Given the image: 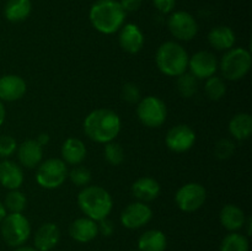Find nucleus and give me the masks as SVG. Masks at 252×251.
<instances>
[{
  "label": "nucleus",
  "mask_w": 252,
  "mask_h": 251,
  "mask_svg": "<svg viewBox=\"0 0 252 251\" xmlns=\"http://www.w3.org/2000/svg\"><path fill=\"white\" fill-rule=\"evenodd\" d=\"M84 132L96 143L113 142L121 132L120 116L110 108L91 111L84 120Z\"/></svg>",
  "instance_id": "f257e3e1"
},
{
  "label": "nucleus",
  "mask_w": 252,
  "mask_h": 251,
  "mask_svg": "<svg viewBox=\"0 0 252 251\" xmlns=\"http://www.w3.org/2000/svg\"><path fill=\"white\" fill-rule=\"evenodd\" d=\"M91 25L103 34H112L123 26L126 11L117 0H97L91 6Z\"/></svg>",
  "instance_id": "f03ea898"
},
{
  "label": "nucleus",
  "mask_w": 252,
  "mask_h": 251,
  "mask_svg": "<svg viewBox=\"0 0 252 251\" xmlns=\"http://www.w3.org/2000/svg\"><path fill=\"white\" fill-rule=\"evenodd\" d=\"M78 204L85 217L95 221L107 218L113 207L110 192L101 186H85L78 194Z\"/></svg>",
  "instance_id": "7ed1b4c3"
},
{
  "label": "nucleus",
  "mask_w": 252,
  "mask_h": 251,
  "mask_svg": "<svg viewBox=\"0 0 252 251\" xmlns=\"http://www.w3.org/2000/svg\"><path fill=\"white\" fill-rule=\"evenodd\" d=\"M189 58V53L181 44L167 41L160 44L158 48L155 62L162 74L167 76H179L187 71Z\"/></svg>",
  "instance_id": "20e7f679"
},
{
  "label": "nucleus",
  "mask_w": 252,
  "mask_h": 251,
  "mask_svg": "<svg viewBox=\"0 0 252 251\" xmlns=\"http://www.w3.org/2000/svg\"><path fill=\"white\" fill-rule=\"evenodd\" d=\"M252 63V57L249 49L238 47L230 48L221 57L220 71L223 76L228 80H240L245 78L246 74L250 71Z\"/></svg>",
  "instance_id": "39448f33"
},
{
  "label": "nucleus",
  "mask_w": 252,
  "mask_h": 251,
  "mask_svg": "<svg viewBox=\"0 0 252 251\" xmlns=\"http://www.w3.org/2000/svg\"><path fill=\"white\" fill-rule=\"evenodd\" d=\"M1 236L5 243L12 248L22 246L31 234V224L22 213L6 214L1 223Z\"/></svg>",
  "instance_id": "423d86ee"
},
{
  "label": "nucleus",
  "mask_w": 252,
  "mask_h": 251,
  "mask_svg": "<svg viewBox=\"0 0 252 251\" xmlns=\"http://www.w3.org/2000/svg\"><path fill=\"white\" fill-rule=\"evenodd\" d=\"M68 177V167L62 159L51 157L37 166L36 181L41 187L54 189L61 187Z\"/></svg>",
  "instance_id": "0eeeda50"
},
{
  "label": "nucleus",
  "mask_w": 252,
  "mask_h": 251,
  "mask_svg": "<svg viewBox=\"0 0 252 251\" xmlns=\"http://www.w3.org/2000/svg\"><path fill=\"white\" fill-rule=\"evenodd\" d=\"M137 116L140 122L147 127L158 128L166 121V105L157 96H145L138 102Z\"/></svg>",
  "instance_id": "6e6552de"
},
{
  "label": "nucleus",
  "mask_w": 252,
  "mask_h": 251,
  "mask_svg": "<svg viewBox=\"0 0 252 251\" xmlns=\"http://www.w3.org/2000/svg\"><path fill=\"white\" fill-rule=\"evenodd\" d=\"M207 199V191L201 184L189 182L177 189L175 202L185 213H192L201 208Z\"/></svg>",
  "instance_id": "1a4fd4ad"
},
{
  "label": "nucleus",
  "mask_w": 252,
  "mask_h": 251,
  "mask_svg": "<svg viewBox=\"0 0 252 251\" xmlns=\"http://www.w3.org/2000/svg\"><path fill=\"white\" fill-rule=\"evenodd\" d=\"M167 27L172 36L180 41H191L198 33L196 19L187 11H176L170 15Z\"/></svg>",
  "instance_id": "9d476101"
},
{
  "label": "nucleus",
  "mask_w": 252,
  "mask_h": 251,
  "mask_svg": "<svg viewBox=\"0 0 252 251\" xmlns=\"http://www.w3.org/2000/svg\"><path fill=\"white\" fill-rule=\"evenodd\" d=\"M196 142V133L189 126L177 125L170 128L165 137L167 148L174 153H185L191 149Z\"/></svg>",
  "instance_id": "9b49d317"
},
{
  "label": "nucleus",
  "mask_w": 252,
  "mask_h": 251,
  "mask_svg": "<svg viewBox=\"0 0 252 251\" xmlns=\"http://www.w3.org/2000/svg\"><path fill=\"white\" fill-rule=\"evenodd\" d=\"M153 218V211L147 203L134 202L126 207L121 213V223L127 229H139L147 225Z\"/></svg>",
  "instance_id": "f8f14e48"
},
{
  "label": "nucleus",
  "mask_w": 252,
  "mask_h": 251,
  "mask_svg": "<svg viewBox=\"0 0 252 251\" xmlns=\"http://www.w3.org/2000/svg\"><path fill=\"white\" fill-rule=\"evenodd\" d=\"M187 69L198 80H203V79H208L214 75L218 69V61L211 52L199 51L189 57Z\"/></svg>",
  "instance_id": "ddd939ff"
},
{
  "label": "nucleus",
  "mask_w": 252,
  "mask_h": 251,
  "mask_svg": "<svg viewBox=\"0 0 252 251\" xmlns=\"http://www.w3.org/2000/svg\"><path fill=\"white\" fill-rule=\"evenodd\" d=\"M26 81L19 75L7 74L0 78V100L12 102L24 97L26 94Z\"/></svg>",
  "instance_id": "4468645a"
},
{
  "label": "nucleus",
  "mask_w": 252,
  "mask_h": 251,
  "mask_svg": "<svg viewBox=\"0 0 252 251\" xmlns=\"http://www.w3.org/2000/svg\"><path fill=\"white\" fill-rule=\"evenodd\" d=\"M121 48L129 54H135L144 46V34L134 24H127L121 27L118 37Z\"/></svg>",
  "instance_id": "2eb2a0df"
},
{
  "label": "nucleus",
  "mask_w": 252,
  "mask_h": 251,
  "mask_svg": "<svg viewBox=\"0 0 252 251\" xmlns=\"http://www.w3.org/2000/svg\"><path fill=\"white\" fill-rule=\"evenodd\" d=\"M17 157L22 166L27 169L37 167L42 162L43 147L37 143L36 139H29L17 145Z\"/></svg>",
  "instance_id": "dca6fc26"
},
{
  "label": "nucleus",
  "mask_w": 252,
  "mask_h": 251,
  "mask_svg": "<svg viewBox=\"0 0 252 251\" xmlns=\"http://www.w3.org/2000/svg\"><path fill=\"white\" fill-rule=\"evenodd\" d=\"M69 235L78 243H90L98 235L97 221L88 217L75 219L69 226Z\"/></svg>",
  "instance_id": "f3484780"
},
{
  "label": "nucleus",
  "mask_w": 252,
  "mask_h": 251,
  "mask_svg": "<svg viewBox=\"0 0 252 251\" xmlns=\"http://www.w3.org/2000/svg\"><path fill=\"white\" fill-rule=\"evenodd\" d=\"M61 231L54 223H44L34 234V248L37 251H51L59 243Z\"/></svg>",
  "instance_id": "a211bd4d"
},
{
  "label": "nucleus",
  "mask_w": 252,
  "mask_h": 251,
  "mask_svg": "<svg viewBox=\"0 0 252 251\" xmlns=\"http://www.w3.org/2000/svg\"><path fill=\"white\" fill-rule=\"evenodd\" d=\"M161 187L155 179L144 176L138 179L132 185V193L135 198L143 203H148L159 197Z\"/></svg>",
  "instance_id": "6ab92c4d"
},
{
  "label": "nucleus",
  "mask_w": 252,
  "mask_h": 251,
  "mask_svg": "<svg viewBox=\"0 0 252 251\" xmlns=\"http://www.w3.org/2000/svg\"><path fill=\"white\" fill-rule=\"evenodd\" d=\"M24 182V171L16 162L4 160L0 162V184L7 189H19Z\"/></svg>",
  "instance_id": "aec40b11"
},
{
  "label": "nucleus",
  "mask_w": 252,
  "mask_h": 251,
  "mask_svg": "<svg viewBox=\"0 0 252 251\" xmlns=\"http://www.w3.org/2000/svg\"><path fill=\"white\" fill-rule=\"evenodd\" d=\"M219 219H220L221 225L226 230L235 233V231L240 230L241 228L245 226L246 216L245 212L240 207L235 206V204H226L221 208Z\"/></svg>",
  "instance_id": "412c9836"
},
{
  "label": "nucleus",
  "mask_w": 252,
  "mask_h": 251,
  "mask_svg": "<svg viewBox=\"0 0 252 251\" xmlns=\"http://www.w3.org/2000/svg\"><path fill=\"white\" fill-rule=\"evenodd\" d=\"M86 147L78 138H68L62 145V160L65 164L79 165L85 160Z\"/></svg>",
  "instance_id": "4be33fe9"
},
{
  "label": "nucleus",
  "mask_w": 252,
  "mask_h": 251,
  "mask_svg": "<svg viewBox=\"0 0 252 251\" xmlns=\"http://www.w3.org/2000/svg\"><path fill=\"white\" fill-rule=\"evenodd\" d=\"M208 42L218 51H229L235 44V33L229 26H216L209 31Z\"/></svg>",
  "instance_id": "5701e85b"
},
{
  "label": "nucleus",
  "mask_w": 252,
  "mask_h": 251,
  "mask_svg": "<svg viewBox=\"0 0 252 251\" xmlns=\"http://www.w3.org/2000/svg\"><path fill=\"white\" fill-rule=\"evenodd\" d=\"M167 246V239L161 230L150 229L144 231L138 240L139 251H165Z\"/></svg>",
  "instance_id": "b1692460"
},
{
  "label": "nucleus",
  "mask_w": 252,
  "mask_h": 251,
  "mask_svg": "<svg viewBox=\"0 0 252 251\" xmlns=\"http://www.w3.org/2000/svg\"><path fill=\"white\" fill-rule=\"evenodd\" d=\"M229 132L233 138L238 140L250 138L252 133V117L250 113L240 112L234 116L229 122Z\"/></svg>",
  "instance_id": "393cba45"
},
{
  "label": "nucleus",
  "mask_w": 252,
  "mask_h": 251,
  "mask_svg": "<svg viewBox=\"0 0 252 251\" xmlns=\"http://www.w3.org/2000/svg\"><path fill=\"white\" fill-rule=\"evenodd\" d=\"M31 10V0H7L4 15L10 22H21L30 16Z\"/></svg>",
  "instance_id": "a878e982"
},
{
  "label": "nucleus",
  "mask_w": 252,
  "mask_h": 251,
  "mask_svg": "<svg viewBox=\"0 0 252 251\" xmlns=\"http://www.w3.org/2000/svg\"><path fill=\"white\" fill-rule=\"evenodd\" d=\"M176 86L177 91L182 97L189 98L196 95L198 91V79L191 73H184L177 76Z\"/></svg>",
  "instance_id": "bb28decb"
},
{
  "label": "nucleus",
  "mask_w": 252,
  "mask_h": 251,
  "mask_svg": "<svg viewBox=\"0 0 252 251\" xmlns=\"http://www.w3.org/2000/svg\"><path fill=\"white\" fill-rule=\"evenodd\" d=\"M220 251H249L248 238L236 231L228 234L221 241Z\"/></svg>",
  "instance_id": "cd10ccee"
},
{
  "label": "nucleus",
  "mask_w": 252,
  "mask_h": 251,
  "mask_svg": "<svg viewBox=\"0 0 252 251\" xmlns=\"http://www.w3.org/2000/svg\"><path fill=\"white\" fill-rule=\"evenodd\" d=\"M204 91L206 95L208 96L209 100L218 101L225 96L226 85L224 80L219 76H211L206 79V85H204Z\"/></svg>",
  "instance_id": "c85d7f7f"
},
{
  "label": "nucleus",
  "mask_w": 252,
  "mask_h": 251,
  "mask_svg": "<svg viewBox=\"0 0 252 251\" xmlns=\"http://www.w3.org/2000/svg\"><path fill=\"white\" fill-rule=\"evenodd\" d=\"M27 206L26 196L19 189H11L6 194L4 201V207L10 213H22Z\"/></svg>",
  "instance_id": "c756f323"
},
{
  "label": "nucleus",
  "mask_w": 252,
  "mask_h": 251,
  "mask_svg": "<svg viewBox=\"0 0 252 251\" xmlns=\"http://www.w3.org/2000/svg\"><path fill=\"white\" fill-rule=\"evenodd\" d=\"M103 155H105L106 161L113 166H118L125 160V150L121 147V144L116 142L106 143L103 148Z\"/></svg>",
  "instance_id": "7c9ffc66"
},
{
  "label": "nucleus",
  "mask_w": 252,
  "mask_h": 251,
  "mask_svg": "<svg viewBox=\"0 0 252 251\" xmlns=\"http://www.w3.org/2000/svg\"><path fill=\"white\" fill-rule=\"evenodd\" d=\"M68 176L70 181L79 187L88 186L91 181L90 170L86 169L85 166H80V165H76L70 171H68Z\"/></svg>",
  "instance_id": "2f4dec72"
},
{
  "label": "nucleus",
  "mask_w": 252,
  "mask_h": 251,
  "mask_svg": "<svg viewBox=\"0 0 252 251\" xmlns=\"http://www.w3.org/2000/svg\"><path fill=\"white\" fill-rule=\"evenodd\" d=\"M234 152H235V144H234L233 140L228 139V138L219 139L214 147V155L219 160L229 159V157H233Z\"/></svg>",
  "instance_id": "473e14b6"
},
{
  "label": "nucleus",
  "mask_w": 252,
  "mask_h": 251,
  "mask_svg": "<svg viewBox=\"0 0 252 251\" xmlns=\"http://www.w3.org/2000/svg\"><path fill=\"white\" fill-rule=\"evenodd\" d=\"M121 98L125 102L134 105L140 101V90L134 83H127L122 86L121 89Z\"/></svg>",
  "instance_id": "72a5a7b5"
},
{
  "label": "nucleus",
  "mask_w": 252,
  "mask_h": 251,
  "mask_svg": "<svg viewBox=\"0 0 252 251\" xmlns=\"http://www.w3.org/2000/svg\"><path fill=\"white\" fill-rule=\"evenodd\" d=\"M17 149L16 139L11 135H1L0 137V157L6 159L11 157Z\"/></svg>",
  "instance_id": "f704fd0d"
},
{
  "label": "nucleus",
  "mask_w": 252,
  "mask_h": 251,
  "mask_svg": "<svg viewBox=\"0 0 252 251\" xmlns=\"http://www.w3.org/2000/svg\"><path fill=\"white\" fill-rule=\"evenodd\" d=\"M154 6L161 14H170L174 10L176 0H153Z\"/></svg>",
  "instance_id": "c9c22d12"
},
{
  "label": "nucleus",
  "mask_w": 252,
  "mask_h": 251,
  "mask_svg": "<svg viewBox=\"0 0 252 251\" xmlns=\"http://www.w3.org/2000/svg\"><path fill=\"white\" fill-rule=\"evenodd\" d=\"M98 234H102L103 236H110L113 233V224L107 218L97 221Z\"/></svg>",
  "instance_id": "e433bc0d"
},
{
  "label": "nucleus",
  "mask_w": 252,
  "mask_h": 251,
  "mask_svg": "<svg viewBox=\"0 0 252 251\" xmlns=\"http://www.w3.org/2000/svg\"><path fill=\"white\" fill-rule=\"evenodd\" d=\"M121 4V6L123 7L126 12L127 11H137L138 9L142 5L143 0H120L118 1Z\"/></svg>",
  "instance_id": "4c0bfd02"
},
{
  "label": "nucleus",
  "mask_w": 252,
  "mask_h": 251,
  "mask_svg": "<svg viewBox=\"0 0 252 251\" xmlns=\"http://www.w3.org/2000/svg\"><path fill=\"white\" fill-rule=\"evenodd\" d=\"M36 140H37V143H38L39 145H42V147H43V145L48 144L49 135L47 134V133H41V134H39L38 137H37Z\"/></svg>",
  "instance_id": "58836bf2"
},
{
  "label": "nucleus",
  "mask_w": 252,
  "mask_h": 251,
  "mask_svg": "<svg viewBox=\"0 0 252 251\" xmlns=\"http://www.w3.org/2000/svg\"><path fill=\"white\" fill-rule=\"evenodd\" d=\"M5 117H6V110H5L4 105H2L1 100H0V126L4 123Z\"/></svg>",
  "instance_id": "ea45409f"
},
{
  "label": "nucleus",
  "mask_w": 252,
  "mask_h": 251,
  "mask_svg": "<svg viewBox=\"0 0 252 251\" xmlns=\"http://www.w3.org/2000/svg\"><path fill=\"white\" fill-rule=\"evenodd\" d=\"M5 217H6V208L4 207V203L0 202V223H1Z\"/></svg>",
  "instance_id": "a19ab883"
},
{
  "label": "nucleus",
  "mask_w": 252,
  "mask_h": 251,
  "mask_svg": "<svg viewBox=\"0 0 252 251\" xmlns=\"http://www.w3.org/2000/svg\"><path fill=\"white\" fill-rule=\"evenodd\" d=\"M14 251H37V250L33 248H29V246H19V248Z\"/></svg>",
  "instance_id": "79ce46f5"
},
{
  "label": "nucleus",
  "mask_w": 252,
  "mask_h": 251,
  "mask_svg": "<svg viewBox=\"0 0 252 251\" xmlns=\"http://www.w3.org/2000/svg\"><path fill=\"white\" fill-rule=\"evenodd\" d=\"M132 251H139V250H132Z\"/></svg>",
  "instance_id": "37998d69"
},
{
  "label": "nucleus",
  "mask_w": 252,
  "mask_h": 251,
  "mask_svg": "<svg viewBox=\"0 0 252 251\" xmlns=\"http://www.w3.org/2000/svg\"><path fill=\"white\" fill-rule=\"evenodd\" d=\"M51 251H53V250H51Z\"/></svg>",
  "instance_id": "c03bdc74"
}]
</instances>
